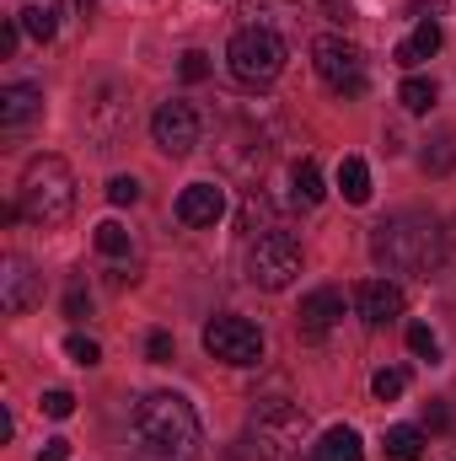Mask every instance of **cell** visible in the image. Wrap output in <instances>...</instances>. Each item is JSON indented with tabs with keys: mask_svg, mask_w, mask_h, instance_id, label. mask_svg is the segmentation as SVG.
Returning <instances> with one entry per match:
<instances>
[{
	"mask_svg": "<svg viewBox=\"0 0 456 461\" xmlns=\"http://www.w3.org/2000/svg\"><path fill=\"white\" fill-rule=\"evenodd\" d=\"M134 440L145 461H199V413L178 392H150L134 402Z\"/></svg>",
	"mask_w": 456,
	"mask_h": 461,
	"instance_id": "cell-1",
	"label": "cell"
},
{
	"mask_svg": "<svg viewBox=\"0 0 456 461\" xmlns=\"http://www.w3.org/2000/svg\"><path fill=\"white\" fill-rule=\"evenodd\" d=\"M446 252V230L424 210H397L370 230V258L387 274H435Z\"/></svg>",
	"mask_w": 456,
	"mask_h": 461,
	"instance_id": "cell-2",
	"label": "cell"
},
{
	"mask_svg": "<svg viewBox=\"0 0 456 461\" xmlns=\"http://www.w3.org/2000/svg\"><path fill=\"white\" fill-rule=\"evenodd\" d=\"M16 210L32 226H65L76 215V172H70V161L65 156H32L22 167Z\"/></svg>",
	"mask_w": 456,
	"mask_h": 461,
	"instance_id": "cell-3",
	"label": "cell"
},
{
	"mask_svg": "<svg viewBox=\"0 0 456 461\" xmlns=\"http://www.w3.org/2000/svg\"><path fill=\"white\" fill-rule=\"evenodd\" d=\"M252 446L263 461H301L312 456V419L296 408V402H258L252 408V424H247Z\"/></svg>",
	"mask_w": 456,
	"mask_h": 461,
	"instance_id": "cell-4",
	"label": "cell"
},
{
	"mask_svg": "<svg viewBox=\"0 0 456 461\" xmlns=\"http://www.w3.org/2000/svg\"><path fill=\"white\" fill-rule=\"evenodd\" d=\"M226 70L242 86H269L285 70V38L269 27H242L226 43Z\"/></svg>",
	"mask_w": 456,
	"mask_h": 461,
	"instance_id": "cell-5",
	"label": "cell"
},
{
	"mask_svg": "<svg viewBox=\"0 0 456 461\" xmlns=\"http://www.w3.org/2000/svg\"><path fill=\"white\" fill-rule=\"evenodd\" d=\"M301 274V241L290 230H269L258 241H247V279L258 290H285Z\"/></svg>",
	"mask_w": 456,
	"mask_h": 461,
	"instance_id": "cell-6",
	"label": "cell"
},
{
	"mask_svg": "<svg viewBox=\"0 0 456 461\" xmlns=\"http://www.w3.org/2000/svg\"><path fill=\"white\" fill-rule=\"evenodd\" d=\"M312 65H317V76H323V86L333 92V97H360L365 92V54L339 38V32H328V38H317L312 43Z\"/></svg>",
	"mask_w": 456,
	"mask_h": 461,
	"instance_id": "cell-7",
	"label": "cell"
},
{
	"mask_svg": "<svg viewBox=\"0 0 456 461\" xmlns=\"http://www.w3.org/2000/svg\"><path fill=\"white\" fill-rule=\"evenodd\" d=\"M205 348H210L221 365H236V370H242V365H258V359H263V333H258L247 317H231L226 312V317H210V322H205Z\"/></svg>",
	"mask_w": 456,
	"mask_h": 461,
	"instance_id": "cell-8",
	"label": "cell"
},
{
	"mask_svg": "<svg viewBox=\"0 0 456 461\" xmlns=\"http://www.w3.org/2000/svg\"><path fill=\"white\" fill-rule=\"evenodd\" d=\"M150 140H156V150H167V156H188V150L199 145V113H194L188 103H161L156 118H150Z\"/></svg>",
	"mask_w": 456,
	"mask_h": 461,
	"instance_id": "cell-9",
	"label": "cell"
},
{
	"mask_svg": "<svg viewBox=\"0 0 456 461\" xmlns=\"http://www.w3.org/2000/svg\"><path fill=\"white\" fill-rule=\"evenodd\" d=\"M354 312H360L365 328H387V322L403 317V290H397L392 279H365V285L354 290Z\"/></svg>",
	"mask_w": 456,
	"mask_h": 461,
	"instance_id": "cell-10",
	"label": "cell"
},
{
	"mask_svg": "<svg viewBox=\"0 0 456 461\" xmlns=\"http://www.w3.org/2000/svg\"><path fill=\"white\" fill-rule=\"evenodd\" d=\"M226 215V188L221 183H188L183 194H178V221L183 226H215Z\"/></svg>",
	"mask_w": 456,
	"mask_h": 461,
	"instance_id": "cell-11",
	"label": "cell"
},
{
	"mask_svg": "<svg viewBox=\"0 0 456 461\" xmlns=\"http://www.w3.org/2000/svg\"><path fill=\"white\" fill-rule=\"evenodd\" d=\"M32 301H38V274L27 268V258L11 252V258L0 263V306H5L11 317H22Z\"/></svg>",
	"mask_w": 456,
	"mask_h": 461,
	"instance_id": "cell-12",
	"label": "cell"
},
{
	"mask_svg": "<svg viewBox=\"0 0 456 461\" xmlns=\"http://www.w3.org/2000/svg\"><path fill=\"white\" fill-rule=\"evenodd\" d=\"M81 123H87V134H92V140L114 145L118 129H123V97H118V86H97V92H92V103H87V113H81Z\"/></svg>",
	"mask_w": 456,
	"mask_h": 461,
	"instance_id": "cell-13",
	"label": "cell"
},
{
	"mask_svg": "<svg viewBox=\"0 0 456 461\" xmlns=\"http://www.w3.org/2000/svg\"><path fill=\"white\" fill-rule=\"evenodd\" d=\"M339 317H343V290H333V285L312 290V295L301 301V312H296V322H301V333H306V339H323Z\"/></svg>",
	"mask_w": 456,
	"mask_h": 461,
	"instance_id": "cell-14",
	"label": "cell"
},
{
	"mask_svg": "<svg viewBox=\"0 0 456 461\" xmlns=\"http://www.w3.org/2000/svg\"><path fill=\"white\" fill-rule=\"evenodd\" d=\"M92 241H97V258H103V263L114 268L118 285H123V279H134V274H129V268H134V236L118 226V221H103Z\"/></svg>",
	"mask_w": 456,
	"mask_h": 461,
	"instance_id": "cell-15",
	"label": "cell"
},
{
	"mask_svg": "<svg viewBox=\"0 0 456 461\" xmlns=\"http://www.w3.org/2000/svg\"><path fill=\"white\" fill-rule=\"evenodd\" d=\"M43 113V92L38 86H5L0 92V129H22V123H32V118Z\"/></svg>",
	"mask_w": 456,
	"mask_h": 461,
	"instance_id": "cell-16",
	"label": "cell"
},
{
	"mask_svg": "<svg viewBox=\"0 0 456 461\" xmlns=\"http://www.w3.org/2000/svg\"><path fill=\"white\" fill-rule=\"evenodd\" d=\"M435 49H441V27L424 16V22H419V27H414V32L397 43V65H403V70H414V65H424Z\"/></svg>",
	"mask_w": 456,
	"mask_h": 461,
	"instance_id": "cell-17",
	"label": "cell"
},
{
	"mask_svg": "<svg viewBox=\"0 0 456 461\" xmlns=\"http://www.w3.org/2000/svg\"><path fill=\"white\" fill-rule=\"evenodd\" d=\"M312 461H365V451H360V435L354 429H328L317 446H312Z\"/></svg>",
	"mask_w": 456,
	"mask_h": 461,
	"instance_id": "cell-18",
	"label": "cell"
},
{
	"mask_svg": "<svg viewBox=\"0 0 456 461\" xmlns=\"http://www.w3.org/2000/svg\"><path fill=\"white\" fill-rule=\"evenodd\" d=\"M381 451H387V461H419L424 456V429H414V424H392L387 440H381Z\"/></svg>",
	"mask_w": 456,
	"mask_h": 461,
	"instance_id": "cell-19",
	"label": "cell"
},
{
	"mask_svg": "<svg viewBox=\"0 0 456 461\" xmlns=\"http://www.w3.org/2000/svg\"><path fill=\"white\" fill-rule=\"evenodd\" d=\"M339 188H343V199H349V204H365V199H370V167H365L360 156H343Z\"/></svg>",
	"mask_w": 456,
	"mask_h": 461,
	"instance_id": "cell-20",
	"label": "cell"
},
{
	"mask_svg": "<svg viewBox=\"0 0 456 461\" xmlns=\"http://www.w3.org/2000/svg\"><path fill=\"white\" fill-rule=\"evenodd\" d=\"M236 226H242L247 241L269 236V230H274V210H269V199H263V194H247V204H242V221H236Z\"/></svg>",
	"mask_w": 456,
	"mask_h": 461,
	"instance_id": "cell-21",
	"label": "cell"
},
{
	"mask_svg": "<svg viewBox=\"0 0 456 461\" xmlns=\"http://www.w3.org/2000/svg\"><path fill=\"white\" fill-rule=\"evenodd\" d=\"M397 103H403L408 113H430V108H435V81H424V76H408V81L397 86Z\"/></svg>",
	"mask_w": 456,
	"mask_h": 461,
	"instance_id": "cell-22",
	"label": "cell"
},
{
	"mask_svg": "<svg viewBox=\"0 0 456 461\" xmlns=\"http://www.w3.org/2000/svg\"><path fill=\"white\" fill-rule=\"evenodd\" d=\"M323 194H328V188H323V167H317L312 156L296 161V199H301V204H323Z\"/></svg>",
	"mask_w": 456,
	"mask_h": 461,
	"instance_id": "cell-23",
	"label": "cell"
},
{
	"mask_svg": "<svg viewBox=\"0 0 456 461\" xmlns=\"http://www.w3.org/2000/svg\"><path fill=\"white\" fill-rule=\"evenodd\" d=\"M16 22H22V32H32L38 43H49V38H54V27H59V22H54V5H22V11H16Z\"/></svg>",
	"mask_w": 456,
	"mask_h": 461,
	"instance_id": "cell-24",
	"label": "cell"
},
{
	"mask_svg": "<svg viewBox=\"0 0 456 461\" xmlns=\"http://www.w3.org/2000/svg\"><path fill=\"white\" fill-rule=\"evenodd\" d=\"M370 392H376L381 402H397V397L408 392V370H397V365H387V370H376V381H370Z\"/></svg>",
	"mask_w": 456,
	"mask_h": 461,
	"instance_id": "cell-25",
	"label": "cell"
},
{
	"mask_svg": "<svg viewBox=\"0 0 456 461\" xmlns=\"http://www.w3.org/2000/svg\"><path fill=\"white\" fill-rule=\"evenodd\" d=\"M408 348H414L419 359H430V365H435V354H441V339H435V328H430V322H414V328H408Z\"/></svg>",
	"mask_w": 456,
	"mask_h": 461,
	"instance_id": "cell-26",
	"label": "cell"
},
{
	"mask_svg": "<svg viewBox=\"0 0 456 461\" xmlns=\"http://www.w3.org/2000/svg\"><path fill=\"white\" fill-rule=\"evenodd\" d=\"M65 354H70L76 365H87V370H92V365L103 359V348H97V339H87V333H70V339H65Z\"/></svg>",
	"mask_w": 456,
	"mask_h": 461,
	"instance_id": "cell-27",
	"label": "cell"
},
{
	"mask_svg": "<svg viewBox=\"0 0 456 461\" xmlns=\"http://www.w3.org/2000/svg\"><path fill=\"white\" fill-rule=\"evenodd\" d=\"M43 413H49V419H70V413H76V397H70L65 386H54V392H43Z\"/></svg>",
	"mask_w": 456,
	"mask_h": 461,
	"instance_id": "cell-28",
	"label": "cell"
},
{
	"mask_svg": "<svg viewBox=\"0 0 456 461\" xmlns=\"http://www.w3.org/2000/svg\"><path fill=\"white\" fill-rule=\"evenodd\" d=\"M451 161H456L451 140H435V150H424V172H451Z\"/></svg>",
	"mask_w": 456,
	"mask_h": 461,
	"instance_id": "cell-29",
	"label": "cell"
},
{
	"mask_svg": "<svg viewBox=\"0 0 456 461\" xmlns=\"http://www.w3.org/2000/svg\"><path fill=\"white\" fill-rule=\"evenodd\" d=\"M134 199H140V183H134V177H114V183H108V204L123 210V204H134Z\"/></svg>",
	"mask_w": 456,
	"mask_h": 461,
	"instance_id": "cell-30",
	"label": "cell"
},
{
	"mask_svg": "<svg viewBox=\"0 0 456 461\" xmlns=\"http://www.w3.org/2000/svg\"><path fill=\"white\" fill-rule=\"evenodd\" d=\"M172 333H150V339H145V354H150V365H167V359H172Z\"/></svg>",
	"mask_w": 456,
	"mask_h": 461,
	"instance_id": "cell-31",
	"label": "cell"
},
{
	"mask_svg": "<svg viewBox=\"0 0 456 461\" xmlns=\"http://www.w3.org/2000/svg\"><path fill=\"white\" fill-rule=\"evenodd\" d=\"M205 76H210V59H205L199 49H188V54H183V81H205Z\"/></svg>",
	"mask_w": 456,
	"mask_h": 461,
	"instance_id": "cell-32",
	"label": "cell"
},
{
	"mask_svg": "<svg viewBox=\"0 0 456 461\" xmlns=\"http://www.w3.org/2000/svg\"><path fill=\"white\" fill-rule=\"evenodd\" d=\"M65 312H70V317H76V322H81V317H87V312H92V295H87V290H81V285H70V290H65Z\"/></svg>",
	"mask_w": 456,
	"mask_h": 461,
	"instance_id": "cell-33",
	"label": "cell"
},
{
	"mask_svg": "<svg viewBox=\"0 0 456 461\" xmlns=\"http://www.w3.org/2000/svg\"><path fill=\"white\" fill-rule=\"evenodd\" d=\"M16 38H22V22H16V16H5V27H0V59H11V54H16Z\"/></svg>",
	"mask_w": 456,
	"mask_h": 461,
	"instance_id": "cell-34",
	"label": "cell"
},
{
	"mask_svg": "<svg viewBox=\"0 0 456 461\" xmlns=\"http://www.w3.org/2000/svg\"><path fill=\"white\" fill-rule=\"evenodd\" d=\"M38 461H70V440H43Z\"/></svg>",
	"mask_w": 456,
	"mask_h": 461,
	"instance_id": "cell-35",
	"label": "cell"
},
{
	"mask_svg": "<svg viewBox=\"0 0 456 461\" xmlns=\"http://www.w3.org/2000/svg\"><path fill=\"white\" fill-rule=\"evenodd\" d=\"M424 424H430V429H446V402H430V408H424Z\"/></svg>",
	"mask_w": 456,
	"mask_h": 461,
	"instance_id": "cell-36",
	"label": "cell"
},
{
	"mask_svg": "<svg viewBox=\"0 0 456 461\" xmlns=\"http://www.w3.org/2000/svg\"><path fill=\"white\" fill-rule=\"evenodd\" d=\"M328 11H333V22H349V11H354V5H349V0H328Z\"/></svg>",
	"mask_w": 456,
	"mask_h": 461,
	"instance_id": "cell-37",
	"label": "cell"
},
{
	"mask_svg": "<svg viewBox=\"0 0 456 461\" xmlns=\"http://www.w3.org/2000/svg\"><path fill=\"white\" fill-rule=\"evenodd\" d=\"M81 5H92V0H81Z\"/></svg>",
	"mask_w": 456,
	"mask_h": 461,
	"instance_id": "cell-38",
	"label": "cell"
}]
</instances>
